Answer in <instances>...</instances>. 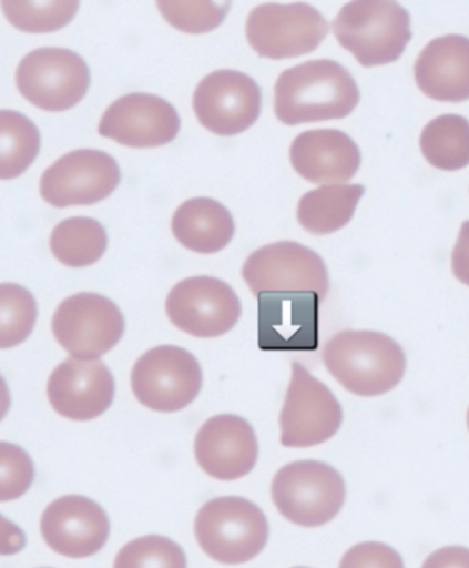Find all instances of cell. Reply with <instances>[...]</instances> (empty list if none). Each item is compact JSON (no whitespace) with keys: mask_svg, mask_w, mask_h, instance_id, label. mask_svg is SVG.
<instances>
[{"mask_svg":"<svg viewBox=\"0 0 469 568\" xmlns=\"http://www.w3.org/2000/svg\"><path fill=\"white\" fill-rule=\"evenodd\" d=\"M289 158L297 174L316 185L349 182L361 162L356 143L338 130L302 133L293 142Z\"/></svg>","mask_w":469,"mask_h":568,"instance_id":"ffe728a7","label":"cell"},{"mask_svg":"<svg viewBox=\"0 0 469 568\" xmlns=\"http://www.w3.org/2000/svg\"><path fill=\"white\" fill-rule=\"evenodd\" d=\"M323 362L345 389L361 397L390 392L406 371L400 345L373 331L339 332L325 344Z\"/></svg>","mask_w":469,"mask_h":568,"instance_id":"7a4b0ae2","label":"cell"},{"mask_svg":"<svg viewBox=\"0 0 469 568\" xmlns=\"http://www.w3.org/2000/svg\"><path fill=\"white\" fill-rule=\"evenodd\" d=\"M272 498L290 523L318 527L340 511L346 485L334 467L317 460H299L277 471L272 481Z\"/></svg>","mask_w":469,"mask_h":568,"instance_id":"5b68a950","label":"cell"},{"mask_svg":"<svg viewBox=\"0 0 469 568\" xmlns=\"http://www.w3.org/2000/svg\"><path fill=\"white\" fill-rule=\"evenodd\" d=\"M329 27L323 16L306 3L263 4L249 14L246 37L264 59L281 61L307 55L323 43Z\"/></svg>","mask_w":469,"mask_h":568,"instance_id":"8992f818","label":"cell"},{"mask_svg":"<svg viewBox=\"0 0 469 568\" xmlns=\"http://www.w3.org/2000/svg\"><path fill=\"white\" fill-rule=\"evenodd\" d=\"M108 243L103 225L89 217H73L61 222L54 229L50 241L55 258L73 268L98 263L105 254Z\"/></svg>","mask_w":469,"mask_h":568,"instance_id":"cb8c5ba5","label":"cell"},{"mask_svg":"<svg viewBox=\"0 0 469 568\" xmlns=\"http://www.w3.org/2000/svg\"><path fill=\"white\" fill-rule=\"evenodd\" d=\"M170 321L181 331L200 338L228 333L239 321L242 305L225 282L196 276L176 284L166 300Z\"/></svg>","mask_w":469,"mask_h":568,"instance_id":"7c38bea8","label":"cell"},{"mask_svg":"<svg viewBox=\"0 0 469 568\" xmlns=\"http://www.w3.org/2000/svg\"><path fill=\"white\" fill-rule=\"evenodd\" d=\"M115 381L99 358L71 356L51 374L48 396L58 414L72 420H91L112 405Z\"/></svg>","mask_w":469,"mask_h":568,"instance_id":"e0dca14e","label":"cell"},{"mask_svg":"<svg viewBox=\"0 0 469 568\" xmlns=\"http://www.w3.org/2000/svg\"><path fill=\"white\" fill-rule=\"evenodd\" d=\"M34 478L35 467L28 452L19 445L0 442V501L26 495Z\"/></svg>","mask_w":469,"mask_h":568,"instance_id":"4dcf8cb0","label":"cell"},{"mask_svg":"<svg viewBox=\"0 0 469 568\" xmlns=\"http://www.w3.org/2000/svg\"><path fill=\"white\" fill-rule=\"evenodd\" d=\"M195 456L202 469L220 480L248 475L258 458V442L252 425L241 416L210 418L198 430Z\"/></svg>","mask_w":469,"mask_h":568,"instance_id":"d6986e66","label":"cell"},{"mask_svg":"<svg viewBox=\"0 0 469 568\" xmlns=\"http://www.w3.org/2000/svg\"><path fill=\"white\" fill-rule=\"evenodd\" d=\"M132 389L145 407L161 413L184 409L198 396L203 373L188 351L159 346L146 352L134 365Z\"/></svg>","mask_w":469,"mask_h":568,"instance_id":"52a82bcc","label":"cell"},{"mask_svg":"<svg viewBox=\"0 0 469 568\" xmlns=\"http://www.w3.org/2000/svg\"><path fill=\"white\" fill-rule=\"evenodd\" d=\"M419 90L438 102L460 103L469 98V42L460 36L431 41L414 65Z\"/></svg>","mask_w":469,"mask_h":568,"instance_id":"44dd1931","label":"cell"},{"mask_svg":"<svg viewBox=\"0 0 469 568\" xmlns=\"http://www.w3.org/2000/svg\"><path fill=\"white\" fill-rule=\"evenodd\" d=\"M52 328L57 341L72 356L95 359L119 344L125 332V320L110 298L80 293L59 306Z\"/></svg>","mask_w":469,"mask_h":568,"instance_id":"30bf717a","label":"cell"},{"mask_svg":"<svg viewBox=\"0 0 469 568\" xmlns=\"http://www.w3.org/2000/svg\"><path fill=\"white\" fill-rule=\"evenodd\" d=\"M182 547L167 537L152 535L137 538L121 549L115 567H186Z\"/></svg>","mask_w":469,"mask_h":568,"instance_id":"f546056e","label":"cell"},{"mask_svg":"<svg viewBox=\"0 0 469 568\" xmlns=\"http://www.w3.org/2000/svg\"><path fill=\"white\" fill-rule=\"evenodd\" d=\"M47 544L70 558H86L108 542L111 525L106 511L94 500L69 495L51 503L41 519Z\"/></svg>","mask_w":469,"mask_h":568,"instance_id":"ac0fdd59","label":"cell"},{"mask_svg":"<svg viewBox=\"0 0 469 568\" xmlns=\"http://www.w3.org/2000/svg\"><path fill=\"white\" fill-rule=\"evenodd\" d=\"M22 97L52 113L75 108L86 97L91 73L85 61L65 49H39L27 55L17 72Z\"/></svg>","mask_w":469,"mask_h":568,"instance_id":"ba28073f","label":"cell"},{"mask_svg":"<svg viewBox=\"0 0 469 568\" xmlns=\"http://www.w3.org/2000/svg\"><path fill=\"white\" fill-rule=\"evenodd\" d=\"M242 275L255 296L314 292L323 302L329 290L324 261L310 248L295 242H278L257 250L245 262Z\"/></svg>","mask_w":469,"mask_h":568,"instance_id":"8fae6325","label":"cell"},{"mask_svg":"<svg viewBox=\"0 0 469 568\" xmlns=\"http://www.w3.org/2000/svg\"><path fill=\"white\" fill-rule=\"evenodd\" d=\"M33 294L19 284H0V349L23 344L38 320Z\"/></svg>","mask_w":469,"mask_h":568,"instance_id":"83f0119b","label":"cell"},{"mask_svg":"<svg viewBox=\"0 0 469 568\" xmlns=\"http://www.w3.org/2000/svg\"><path fill=\"white\" fill-rule=\"evenodd\" d=\"M332 28L340 47L364 68L398 61L411 40L410 17L396 0H351Z\"/></svg>","mask_w":469,"mask_h":568,"instance_id":"3957f363","label":"cell"},{"mask_svg":"<svg viewBox=\"0 0 469 568\" xmlns=\"http://www.w3.org/2000/svg\"><path fill=\"white\" fill-rule=\"evenodd\" d=\"M172 231L185 248L198 254H214L231 243L235 224L224 205L212 199L198 197L176 210Z\"/></svg>","mask_w":469,"mask_h":568,"instance_id":"7402d4cb","label":"cell"},{"mask_svg":"<svg viewBox=\"0 0 469 568\" xmlns=\"http://www.w3.org/2000/svg\"><path fill=\"white\" fill-rule=\"evenodd\" d=\"M269 527L263 510L237 496L207 501L195 519V535L202 549L223 564H242L255 558L266 546Z\"/></svg>","mask_w":469,"mask_h":568,"instance_id":"277c9868","label":"cell"},{"mask_svg":"<svg viewBox=\"0 0 469 568\" xmlns=\"http://www.w3.org/2000/svg\"><path fill=\"white\" fill-rule=\"evenodd\" d=\"M27 546L24 531L13 521L0 514V555L10 556L20 552Z\"/></svg>","mask_w":469,"mask_h":568,"instance_id":"d6a6232c","label":"cell"},{"mask_svg":"<svg viewBox=\"0 0 469 568\" xmlns=\"http://www.w3.org/2000/svg\"><path fill=\"white\" fill-rule=\"evenodd\" d=\"M351 74L329 60L310 61L283 72L275 85V114L288 126L343 120L359 103Z\"/></svg>","mask_w":469,"mask_h":568,"instance_id":"6da1fadb","label":"cell"},{"mask_svg":"<svg viewBox=\"0 0 469 568\" xmlns=\"http://www.w3.org/2000/svg\"><path fill=\"white\" fill-rule=\"evenodd\" d=\"M180 130L181 119L172 104L156 95L133 93L106 110L99 133L128 148L153 149L173 142Z\"/></svg>","mask_w":469,"mask_h":568,"instance_id":"2e32d148","label":"cell"},{"mask_svg":"<svg viewBox=\"0 0 469 568\" xmlns=\"http://www.w3.org/2000/svg\"><path fill=\"white\" fill-rule=\"evenodd\" d=\"M164 20L177 31L202 36L211 33L225 21L232 0H156Z\"/></svg>","mask_w":469,"mask_h":568,"instance_id":"f1b7e54d","label":"cell"},{"mask_svg":"<svg viewBox=\"0 0 469 568\" xmlns=\"http://www.w3.org/2000/svg\"><path fill=\"white\" fill-rule=\"evenodd\" d=\"M120 183L121 170L111 155L79 150L64 155L44 172L41 194L57 209L88 206L106 200Z\"/></svg>","mask_w":469,"mask_h":568,"instance_id":"4fadbf2b","label":"cell"},{"mask_svg":"<svg viewBox=\"0 0 469 568\" xmlns=\"http://www.w3.org/2000/svg\"><path fill=\"white\" fill-rule=\"evenodd\" d=\"M40 149V131L29 118L16 111H0V180L24 174Z\"/></svg>","mask_w":469,"mask_h":568,"instance_id":"484cf974","label":"cell"},{"mask_svg":"<svg viewBox=\"0 0 469 568\" xmlns=\"http://www.w3.org/2000/svg\"><path fill=\"white\" fill-rule=\"evenodd\" d=\"M193 108L206 130L220 136H234L257 122L262 92L257 83L242 72L216 71L196 88Z\"/></svg>","mask_w":469,"mask_h":568,"instance_id":"5bb4252c","label":"cell"},{"mask_svg":"<svg viewBox=\"0 0 469 568\" xmlns=\"http://www.w3.org/2000/svg\"><path fill=\"white\" fill-rule=\"evenodd\" d=\"M258 344L264 351L313 352L318 347V295L314 292L261 293Z\"/></svg>","mask_w":469,"mask_h":568,"instance_id":"9a60e30c","label":"cell"},{"mask_svg":"<svg viewBox=\"0 0 469 568\" xmlns=\"http://www.w3.org/2000/svg\"><path fill=\"white\" fill-rule=\"evenodd\" d=\"M343 422V409L330 389L302 364H292V378L279 414L281 443L306 448L330 439Z\"/></svg>","mask_w":469,"mask_h":568,"instance_id":"9c48e42d","label":"cell"},{"mask_svg":"<svg viewBox=\"0 0 469 568\" xmlns=\"http://www.w3.org/2000/svg\"><path fill=\"white\" fill-rule=\"evenodd\" d=\"M364 193L361 185H325L308 192L298 203V222L314 235L335 233L350 222Z\"/></svg>","mask_w":469,"mask_h":568,"instance_id":"603a6c76","label":"cell"},{"mask_svg":"<svg viewBox=\"0 0 469 568\" xmlns=\"http://www.w3.org/2000/svg\"><path fill=\"white\" fill-rule=\"evenodd\" d=\"M340 567H402V559L391 547L365 542L349 549Z\"/></svg>","mask_w":469,"mask_h":568,"instance_id":"1f68e13d","label":"cell"},{"mask_svg":"<svg viewBox=\"0 0 469 568\" xmlns=\"http://www.w3.org/2000/svg\"><path fill=\"white\" fill-rule=\"evenodd\" d=\"M425 160L434 168L453 172L469 162V125L459 115H442L426 125L419 141Z\"/></svg>","mask_w":469,"mask_h":568,"instance_id":"d4e9b609","label":"cell"},{"mask_svg":"<svg viewBox=\"0 0 469 568\" xmlns=\"http://www.w3.org/2000/svg\"><path fill=\"white\" fill-rule=\"evenodd\" d=\"M80 4L81 0H0L10 24L29 34H49L67 28Z\"/></svg>","mask_w":469,"mask_h":568,"instance_id":"4316f807","label":"cell"},{"mask_svg":"<svg viewBox=\"0 0 469 568\" xmlns=\"http://www.w3.org/2000/svg\"><path fill=\"white\" fill-rule=\"evenodd\" d=\"M11 404L12 399L8 383L2 376H0V422H2L8 415Z\"/></svg>","mask_w":469,"mask_h":568,"instance_id":"836d02e7","label":"cell"}]
</instances>
